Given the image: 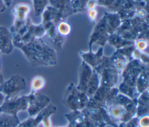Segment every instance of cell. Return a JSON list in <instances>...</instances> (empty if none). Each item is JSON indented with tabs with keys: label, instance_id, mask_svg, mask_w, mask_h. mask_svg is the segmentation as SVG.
I'll return each instance as SVG.
<instances>
[{
	"label": "cell",
	"instance_id": "6da1fadb",
	"mask_svg": "<svg viewBox=\"0 0 149 127\" xmlns=\"http://www.w3.org/2000/svg\"><path fill=\"white\" fill-rule=\"evenodd\" d=\"M18 48L33 66H48L56 63L55 51L40 39L33 38Z\"/></svg>",
	"mask_w": 149,
	"mask_h": 127
},
{
	"label": "cell",
	"instance_id": "7a4b0ae2",
	"mask_svg": "<svg viewBox=\"0 0 149 127\" xmlns=\"http://www.w3.org/2000/svg\"><path fill=\"white\" fill-rule=\"evenodd\" d=\"M143 70L144 67L140 60L134 59L127 64L123 70V80L118 88L119 93L131 99H137L139 94L136 90V84L140 74Z\"/></svg>",
	"mask_w": 149,
	"mask_h": 127
},
{
	"label": "cell",
	"instance_id": "3957f363",
	"mask_svg": "<svg viewBox=\"0 0 149 127\" xmlns=\"http://www.w3.org/2000/svg\"><path fill=\"white\" fill-rule=\"evenodd\" d=\"M119 93V90L116 87L109 88L100 86L95 93L89 98L86 108L91 110L107 108L112 104Z\"/></svg>",
	"mask_w": 149,
	"mask_h": 127
},
{
	"label": "cell",
	"instance_id": "277c9868",
	"mask_svg": "<svg viewBox=\"0 0 149 127\" xmlns=\"http://www.w3.org/2000/svg\"><path fill=\"white\" fill-rule=\"evenodd\" d=\"M89 97L72 83L66 88L62 100L65 107L71 111H81L87 106Z\"/></svg>",
	"mask_w": 149,
	"mask_h": 127
},
{
	"label": "cell",
	"instance_id": "5b68a950",
	"mask_svg": "<svg viewBox=\"0 0 149 127\" xmlns=\"http://www.w3.org/2000/svg\"><path fill=\"white\" fill-rule=\"evenodd\" d=\"M94 70L100 76L101 86L109 88L115 87L118 82L119 72L113 67L109 58L102 57Z\"/></svg>",
	"mask_w": 149,
	"mask_h": 127
},
{
	"label": "cell",
	"instance_id": "8992f818",
	"mask_svg": "<svg viewBox=\"0 0 149 127\" xmlns=\"http://www.w3.org/2000/svg\"><path fill=\"white\" fill-rule=\"evenodd\" d=\"M26 88L24 78L19 75L12 76L0 86V92L6 97V99H11L17 96Z\"/></svg>",
	"mask_w": 149,
	"mask_h": 127
},
{
	"label": "cell",
	"instance_id": "52a82bcc",
	"mask_svg": "<svg viewBox=\"0 0 149 127\" xmlns=\"http://www.w3.org/2000/svg\"><path fill=\"white\" fill-rule=\"evenodd\" d=\"M31 99V95L6 99L0 106V111L16 116L19 111L27 110Z\"/></svg>",
	"mask_w": 149,
	"mask_h": 127
},
{
	"label": "cell",
	"instance_id": "ba28073f",
	"mask_svg": "<svg viewBox=\"0 0 149 127\" xmlns=\"http://www.w3.org/2000/svg\"><path fill=\"white\" fill-rule=\"evenodd\" d=\"M30 10V6L24 3L17 4L14 7L12 13L15 17V21L13 25L10 28V32H17L26 25Z\"/></svg>",
	"mask_w": 149,
	"mask_h": 127
},
{
	"label": "cell",
	"instance_id": "9c48e42d",
	"mask_svg": "<svg viewBox=\"0 0 149 127\" xmlns=\"http://www.w3.org/2000/svg\"><path fill=\"white\" fill-rule=\"evenodd\" d=\"M30 94L31 99L27 110L30 117H34L49 104L50 99L47 96L37 92Z\"/></svg>",
	"mask_w": 149,
	"mask_h": 127
},
{
	"label": "cell",
	"instance_id": "30bf717a",
	"mask_svg": "<svg viewBox=\"0 0 149 127\" xmlns=\"http://www.w3.org/2000/svg\"><path fill=\"white\" fill-rule=\"evenodd\" d=\"M13 48V37L10 30L5 26H0V52L8 54Z\"/></svg>",
	"mask_w": 149,
	"mask_h": 127
},
{
	"label": "cell",
	"instance_id": "8fae6325",
	"mask_svg": "<svg viewBox=\"0 0 149 127\" xmlns=\"http://www.w3.org/2000/svg\"><path fill=\"white\" fill-rule=\"evenodd\" d=\"M93 69L83 61L79 70V84L76 86L80 91L86 93L88 84L92 75Z\"/></svg>",
	"mask_w": 149,
	"mask_h": 127
},
{
	"label": "cell",
	"instance_id": "7c38bea8",
	"mask_svg": "<svg viewBox=\"0 0 149 127\" xmlns=\"http://www.w3.org/2000/svg\"><path fill=\"white\" fill-rule=\"evenodd\" d=\"M149 110V94L148 90L140 94L137 99L136 117L148 114Z\"/></svg>",
	"mask_w": 149,
	"mask_h": 127
},
{
	"label": "cell",
	"instance_id": "4fadbf2b",
	"mask_svg": "<svg viewBox=\"0 0 149 127\" xmlns=\"http://www.w3.org/2000/svg\"><path fill=\"white\" fill-rule=\"evenodd\" d=\"M81 57L83 59V61L94 68L96 67L100 62L103 56V48H101L96 53L92 52L90 49L88 52L80 53Z\"/></svg>",
	"mask_w": 149,
	"mask_h": 127
},
{
	"label": "cell",
	"instance_id": "5bb4252c",
	"mask_svg": "<svg viewBox=\"0 0 149 127\" xmlns=\"http://www.w3.org/2000/svg\"><path fill=\"white\" fill-rule=\"evenodd\" d=\"M100 86L101 83L100 76L98 72L94 69L93 71L92 75L87 86L86 94L89 98L91 97L95 93V92L97 90Z\"/></svg>",
	"mask_w": 149,
	"mask_h": 127
},
{
	"label": "cell",
	"instance_id": "9a60e30c",
	"mask_svg": "<svg viewBox=\"0 0 149 127\" xmlns=\"http://www.w3.org/2000/svg\"><path fill=\"white\" fill-rule=\"evenodd\" d=\"M136 88L139 95L147 90H148V75L147 70H145L144 69L140 74L137 79Z\"/></svg>",
	"mask_w": 149,
	"mask_h": 127
},
{
	"label": "cell",
	"instance_id": "2e32d148",
	"mask_svg": "<svg viewBox=\"0 0 149 127\" xmlns=\"http://www.w3.org/2000/svg\"><path fill=\"white\" fill-rule=\"evenodd\" d=\"M46 84L45 79L41 76L35 77L31 81V94L37 93L40 90L44 88Z\"/></svg>",
	"mask_w": 149,
	"mask_h": 127
},
{
	"label": "cell",
	"instance_id": "e0dca14e",
	"mask_svg": "<svg viewBox=\"0 0 149 127\" xmlns=\"http://www.w3.org/2000/svg\"><path fill=\"white\" fill-rule=\"evenodd\" d=\"M58 32L63 36L68 35L70 32V26L66 22L60 23L57 27Z\"/></svg>",
	"mask_w": 149,
	"mask_h": 127
},
{
	"label": "cell",
	"instance_id": "ac0fdd59",
	"mask_svg": "<svg viewBox=\"0 0 149 127\" xmlns=\"http://www.w3.org/2000/svg\"><path fill=\"white\" fill-rule=\"evenodd\" d=\"M34 8H35V13L36 15H39L44 6L45 5L46 0H33Z\"/></svg>",
	"mask_w": 149,
	"mask_h": 127
},
{
	"label": "cell",
	"instance_id": "d6986e66",
	"mask_svg": "<svg viewBox=\"0 0 149 127\" xmlns=\"http://www.w3.org/2000/svg\"><path fill=\"white\" fill-rule=\"evenodd\" d=\"M138 124L140 127H149L148 114L138 117Z\"/></svg>",
	"mask_w": 149,
	"mask_h": 127
},
{
	"label": "cell",
	"instance_id": "ffe728a7",
	"mask_svg": "<svg viewBox=\"0 0 149 127\" xmlns=\"http://www.w3.org/2000/svg\"><path fill=\"white\" fill-rule=\"evenodd\" d=\"M148 47V42L144 39H140L136 43V49L140 52L144 50Z\"/></svg>",
	"mask_w": 149,
	"mask_h": 127
},
{
	"label": "cell",
	"instance_id": "44dd1931",
	"mask_svg": "<svg viewBox=\"0 0 149 127\" xmlns=\"http://www.w3.org/2000/svg\"><path fill=\"white\" fill-rule=\"evenodd\" d=\"M126 127H140L138 124V117H134L126 122Z\"/></svg>",
	"mask_w": 149,
	"mask_h": 127
},
{
	"label": "cell",
	"instance_id": "7402d4cb",
	"mask_svg": "<svg viewBox=\"0 0 149 127\" xmlns=\"http://www.w3.org/2000/svg\"><path fill=\"white\" fill-rule=\"evenodd\" d=\"M97 16V12L95 9H91L90 10L88 13V16L91 21H94L96 19Z\"/></svg>",
	"mask_w": 149,
	"mask_h": 127
},
{
	"label": "cell",
	"instance_id": "603a6c76",
	"mask_svg": "<svg viewBox=\"0 0 149 127\" xmlns=\"http://www.w3.org/2000/svg\"><path fill=\"white\" fill-rule=\"evenodd\" d=\"M6 8V6L3 2V0H0V13L3 12Z\"/></svg>",
	"mask_w": 149,
	"mask_h": 127
},
{
	"label": "cell",
	"instance_id": "cb8c5ba5",
	"mask_svg": "<svg viewBox=\"0 0 149 127\" xmlns=\"http://www.w3.org/2000/svg\"><path fill=\"white\" fill-rule=\"evenodd\" d=\"M5 96L0 92V106L3 103V101H4V97Z\"/></svg>",
	"mask_w": 149,
	"mask_h": 127
},
{
	"label": "cell",
	"instance_id": "d4e9b609",
	"mask_svg": "<svg viewBox=\"0 0 149 127\" xmlns=\"http://www.w3.org/2000/svg\"><path fill=\"white\" fill-rule=\"evenodd\" d=\"M3 1L6 6H9L10 5L12 0H3Z\"/></svg>",
	"mask_w": 149,
	"mask_h": 127
},
{
	"label": "cell",
	"instance_id": "484cf974",
	"mask_svg": "<svg viewBox=\"0 0 149 127\" xmlns=\"http://www.w3.org/2000/svg\"><path fill=\"white\" fill-rule=\"evenodd\" d=\"M115 127H126V123H120L117 125Z\"/></svg>",
	"mask_w": 149,
	"mask_h": 127
},
{
	"label": "cell",
	"instance_id": "4316f807",
	"mask_svg": "<svg viewBox=\"0 0 149 127\" xmlns=\"http://www.w3.org/2000/svg\"><path fill=\"white\" fill-rule=\"evenodd\" d=\"M3 82V77L2 74L0 72V86L2 85V84Z\"/></svg>",
	"mask_w": 149,
	"mask_h": 127
},
{
	"label": "cell",
	"instance_id": "83f0119b",
	"mask_svg": "<svg viewBox=\"0 0 149 127\" xmlns=\"http://www.w3.org/2000/svg\"><path fill=\"white\" fill-rule=\"evenodd\" d=\"M1 52H0V70H1Z\"/></svg>",
	"mask_w": 149,
	"mask_h": 127
},
{
	"label": "cell",
	"instance_id": "f1b7e54d",
	"mask_svg": "<svg viewBox=\"0 0 149 127\" xmlns=\"http://www.w3.org/2000/svg\"><path fill=\"white\" fill-rule=\"evenodd\" d=\"M63 127H72L69 124H68L67 126H63Z\"/></svg>",
	"mask_w": 149,
	"mask_h": 127
}]
</instances>
